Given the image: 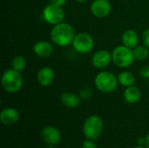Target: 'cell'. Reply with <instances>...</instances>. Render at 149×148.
Instances as JSON below:
<instances>
[{
    "label": "cell",
    "mask_w": 149,
    "mask_h": 148,
    "mask_svg": "<svg viewBox=\"0 0 149 148\" xmlns=\"http://www.w3.org/2000/svg\"><path fill=\"white\" fill-rule=\"evenodd\" d=\"M146 143V138L145 137H139L137 140V145L138 146H145Z\"/></svg>",
    "instance_id": "cell-25"
},
{
    "label": "cell",
    "mask_w": 149,
    "mask_h": 148,
    "mask_svg": "<svg viewBox=\"0 0 149 148\" xmlns=\"http://www.w3.org/2000/svg\"><path fill=\"white\" fill-rule=\"evenodd\" d=\"M75 1H76V2H78V3H85L86 0H75Z\"/></svg>",
    "instance_id": "cell-27"
},
{
    "label": "cell",
    "mask_w": 149,
    "mask_h": 148,
    "mask_svg": "<svg viewBox=\"0 0 149 148\" xmlns=\"http://www.w3.org/2000/svg\"><path fill=\"white\" fill-rule=\"evenodd\" d=\"M134 58L137 60H145L148 58L149 56V50L148 48L145 45H140V46H136L135 48H134Z\"/></svg>",
    "instance_id": "cell-18"
},
{
    "label": "cell",
    "mask_w": 149,
    "mask_h": 148,
    "mask_svg": "<svg viewBox=\"0 0 149 148\" xmlns=\"http://www.w3.org/2000/svg\"><path fill=\"white\" fill-rule=\"evenodd\" d=\"M146 138V143H145V147L147 148H149V133L145 137Z\"/></svg>",
    "instance_id": "cell-26"
},
{
    "label": "cell",
    "mask_w": 149,
    "mask_h": 148,
    "mask_svg": "<svg viewBox=\"0 0 149 148\" xmlns=\"http://www.w3.org/2000/svg\"><path fill=\"white\" fill-rule=\"evenodd\" d=\"M65 3H66V0H50L49 3H51L52 5H55V6L63 7Z\"/></svg>",
    "instance_id": "cell-24"
},
{
    "label": "cell",
    "mask_w": 149,
    "mask_h": 148,
    "mask_svg": "<svg viewBox=\"0 0 149 148\" xmlns=\"http://www.w3.org/2000/svg\"><path fill=\"white\" fill-rule=\"evenodd\" d=\"M121 40L125 46L133 49L135 48L139 44V35L135 31L129 29L123 32Z\"/></svg>",
    "instance_id": "cell-15"
},
{
    "label": "cell",
    "mask_w": 149,
    "mask_h": 148,
    "mask_svg": "<svg viewBox=\"0 0 149 148\" xmlns=\"http://www.w3.org/2000/svg\"><path fill=\"white\" fill-rule=\"evenodd\" d=\"M112 61V53L107 50H100L96 51L92 58V64L97 69L107 68Z\"/></svg>",
    "instance_id": "cell-10"
},
{
    "label": "cell",
    "mask_w": 149,
    "mask_h": 148,
    "mask_svg": "<svg viewBox=\"0 0 149 148\" xmlns=\"http://www.w3.org/2000/svg\"><path fill=\"white\" fill-rule=\"evenodd\" d=\"M134 148H147L146 147H144V146H137V147H135Z\"/></svg>",
    "instance_id": "cell-28"
},
{
    "label": "cell",
    "mask_w": 149,
    "mask_h": 148,
    "mask_svg": "<svg viewBox=\"0 0 149 148\" xmlns=\"http://www.w3.org/2000/svg\"><path fill=\"white\" fill-rule=\"evenodd\" d=\"M141 94L140 89L134 85L126 87V89L123 92L124 99L128 104H135V103L139 102L141 99Z\"/></svg>",
    "instance_id": "cell-16"
},
{
    "label": "cell",
    "mask_w": 149,
    "mask_h": 148,
    "mask_svg": "<svg viewBox=\"0 0 149 148\" xmlns=\"http://www.w3.org/2000/svg\"><path fill=\"white\" fill-rule=\"evenodd\" d=\"M81 148H97V145L95 144V141H94V140L86 139V140L82 143Z\"/></svg>",
    "instance_id": "cell-21"
},
{
    "label": "cell",
    "mask_w": 149,
    "mask_h": 148,
    "mask_svg": "<svg viewBox=\"0 0 149 148\" xmlns=\"http://www.w3.org/2000/svg\"><path fill=\"white\" fill-rule=\"evenodd\" d=\"M113 64L120 68L129 67L134 61V51L124 44L115 47L112 52Z\"/></svg>",
    "instance_id": "cell-5"
},
{
    "label": "cell",
    "mask_w": 149,
    "mask_h": 148,
    "mask_svg": "<svg viewBox=\"0 0 149 148\" xmlns=\"http://www.w3.org/2000/svg\"><path fill=\"white\" fill-rule=\"evenodd\" d=\"M19 113L17 109L12 107H6L2 110L0 113V120L4 126H12L19 120Z\"/></svg>",
    "instance_id": "cell-12"
},
{
    "label": "cell",
    "mask_w": 149,
    "mask_h": 148,
    "mask_svg": "<svg viewBox=\"0 0 149 148\" xmlns=\"http://www.w3.org/2000/svg\"><path fill=\"white\" fill-rule=\"evenodd\" d=\"M141 38H142V42H143L144 45L147 46L149 49V29H146L143 31Z\"/></svg>",
    "instance_id": "cell-22"
},
{
    "label": "cell",
    "mask_w": 149,
    "mask_h": 148,
    "mask_svg": "<svg viewBox=\"0 0 149 148\" xmlns=\"http://www.w3.org/2000/svg\"><path fill=\"white\" fill-rule=\"evenodd\" d=\"M74 28L67 23H60L53 25L51 31V39L58 46L66 47L72 44L75 37Z\"/></svg>",
    "instance_id": "cell-1"
},
{
    "label": "cell",
    "mask_w": 149,
    "mask_h": 148,
    "mask_svg": "<svg viewBox=\"0 0 149 148\" xmlns=\"http://www.w3.org/2000/svg\"><path fill=\"white\" fill-rule=\"evenodd\" d=\"M90 10L94 17L102 18L110 14L112 5L108 0H93L91 3Z\"/></svg>",
    "instance_id": "cell-9"
},
{
    "label": "cell",
    "mask_w": 149,
    "mask_h": 148,
    "mask_svg": "<svg viewBox=\"0 0 149 148\" xmlns=\"http://www.w3.org/2000/svg\"><path fill=\"white\" fill-rule=\"evenodd\" d=\"M3 90L9 93L18 92L23 87V77L21 73L12 68L6 70L1 78Z\"/></svg>",
    "instance_id": "cell-2"
},
{
    "label": "cell",
    "mask_w": 149,
    "mask_h": 148,
    "mask_svg": "<svg viewBox=\"0 0 149 148\" xmlns=\"http://www.w3.org/2000/svg\"><path fill=\"white\" fill-rule=\"evenodd\" d=\"M117 148H118V147H117Z\"/></svg>",
    "instance_id": "cell-30"
},
{
    "label": "cell",
    "mask_w": 149,
    "mask_h": 148,
    "mask_svg": "<svg viewBox=\"0 0 149 148\" xmlns=\"http://www.w3.org/2000/svg\"><path fill=\"white\" fill-rule=\"evenodd\" d=\"M55 79L54 71L49 66H44L40 68L37 73V80L42 86H49L52 84Z\"/></svg>",
    "instance_id": "cell-11"
},
{
    "label": "cell",
    "mask_w": 149,
    "mask_h": 148,
    "mask_svg": "<svg viewBox=\"0 0 149 148\" xmlns=\"http://www.w3.org/2000/svg\"><path fill=\"white\" fill-rule=\"evenodd\" d=\"M117 77H118L119 83L125 87L133 85L135 82V77L130 72H126V71L122 72Z\"/></svg>",
    "instance_id": "cell-17"
},
{
    "label": "cell",
    "mask_w": 149,
    "mask_h": 148,
    "mask_svg": "<svg viewBox=\"0 0 149 148\" xmlns=\"http://www.w3.org/2000/svg\"><path fill=\"white\" fill-rule=\"evenodd\" d=\"M72 45L77 52L86 54L93 50L94 46V40L90 34L86 32H80L75 35Z\"/></svg>",
    "instance_id": "cell-6"
},
{
    "label": "cell",
    "mask_w": 149,
    "mask_h": 148,
    "mask_svg": "<svg viewBox=\"0 0 149 148\" xmlns=\"http://www.w3.org/2000/svg\"><path fill=\"white\" fill-rule=\"evenodd\" d=\"M119 84L118 77L109 72H100L94 79L95 87L101 92L110 93L117 89Z\"/></svg>",
    "instance_id": "cell-4"
},
{
    "label": "cell",
    "mask_w": 149,
    "mask_h": 148,
    "mask_svg": "<svg viewBox=\"0 0 149 148\" xmlns=\"http://www.w3.org/2000/svg\"><path fill=\"white\" fill-rule=\"evenodd\" d=\"M93 95V91L92 89L88 88V87H86L84 89H82L79 92V97L82 100H87L89 99Z\"/></svg>",
    "instance_id": "cell-20"
},
{
    "label": "cell",
    "mask_w": 149,
    "mask_h": 148,
    "mask_svg": "<svg viewBox=\"0 0 149 148\" xmlns=\"http://www.w3.org/2000/svg\"><path fill=\"white\" fill-rule=\"evenodd\" d=\"M33 52L39 58H48L53 52V47L52 44L46 40H40L34 44Z\"/></svg>",
    "instance_id": "cell-13"
},
{
    "label": "cell",
    "mask_w": 149,
    "mask_h": 148,
    "mask_svg": "<svg viewBox=\"0 0 149 148\" xmlns=\"http://www.w3.org/2000/svg\"><path fill=\"white\" fill-rule=\"evenodd\" d=\"M26 67V60L23 56H16L11 60V68L21 72Z\"/></svg>",
    "instance_id": "cell-19"
},
{
    "label": "cell",
    "mask_w": 149,
    "mask_h": 148,
    "mask_svg": "<svg viewBox=\"0 0 149 148\" xmlns=\"http://www.w3.org/2000/svg\"><path fill=\"white\" fill-rule=\"evenodd\" d=\"M141 76L143 79H149V65H145L141 69Z\"/></svg>",
    "instance_id": "cell-23"
},
{
    "label": "cell",
    "mask_w": 149,
    "mask_h": 148,
    "mask_svg": "<svg viewBox=\"0 0 149 148\" xmlns=\"http://www.w3.org/2000/svg\"><path fill=\"white\" fill-rule=\"evenodd\" d=\"M81 99L79 95H77L76 93L71 92H65L60 96V102L62 105L67 108L74 109L80 106Z\"/></svg>",
    "instance_id": "cell-14"
},
{
    "label": "cell",
    "mask_w": 149,
    "mask_h": 148,
    "mask_svg": "<svg viewBox=\"0 0 149 148\" xmlns=\"http://www.w3.org/2000/svg\"><path fill=\"white\" fill-rule=\"evenodd\" d=\"M104 129V122L98 115L89 116L83 125V134L86 139L97 140Z\"/></svg>",
    "instance_id": "cell-3"
},
{
    "label": "cell",
    "mask_w": 149,
    "mask_h": 148,
    "mask_svg": "<svg viewBox=\"0 0 149 148\" xmlns=\"http://www.w3.org/2000/svg\"><path fill=\"white\" fill-rule=\"evenodd\" d=\"M41 138L48 146L53 147L58 145L62 140L60 131L53 126H48L43 128L41 132Z\"/></svg>",
    "instance_id": "cell-8"
},
{
    "label": "cell",
    "mask_w": 149,
    "mask_h": 148,
    "mask_svg": "<svg viewBox=\"0 0 149 148\" xmlns=\"http://www.w3.org/2000/svg\"><path fill=\"white\" fill-rule=\"evenodd\" d=\"M43 17L49 24L56 25L64 21L65 11L62 7L55 6L51 3L47 4L43 10Z\"/></svg>",
    "instance_id": "cell-7"
},
{
    "label": "cell",
    "mask_w": 149,
    "mask_h": 148,
    "mask_svg": "<svg viewBox=\"0 0 149 148\" xmlns=\"http://www.w3.org/2000/svg\"><path fill=\"white\" fill-rule=\"evenodd\" d=\"M46 148H55V147H53V146H48Z\"/></svg>",
    "instance_id": "cell-29"
}]
</instances>
